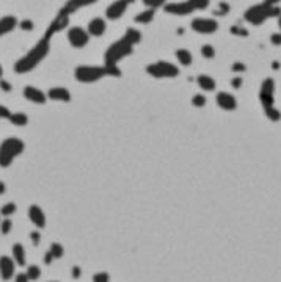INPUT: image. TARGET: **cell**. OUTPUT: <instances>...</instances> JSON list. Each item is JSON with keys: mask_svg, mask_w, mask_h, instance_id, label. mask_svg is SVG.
<instances>
[{"mask_svg": "<svg viewBox=\"0 0 281 282\" xmlns=\"http://www.w3.org/2000/svg\"><path fill=\"white\" fill-rule=\"evenodd\" d=\"M57 33V28H55L52 24L50 27L46 30V35H44L35 46H33L22 58H19L14 64V71L18 74H27L30 71H33L35 67L46 58L50 52V39L52 36Z\"/></svg>", "mask_w": 281, "mask_h": 282, "instance_id": "cell-1", "label": "cell"}, {"mask_svg": "<svg viewBox=\"0 0 281 282\" xmlns=\"http://www.w3.org/2000/svg\"><path fill=\"white\" fill-rule=\"evenodd\" d=\"M74 75L82 83H93L107 75L120 77L121 71L118 67H108V66H77Z\"/></svg>", "mask_w": 281, "mask_h": 282, "instance_id": "cell-2", "label": "cell"}, {"mask_svg": "<svg viewBox=\"0 0 281 282\" xmlns=\"http://www.w3.org/2000/svg\"><path fill=\"white\" fill-rule=\"evenodd\" d=\"M26 149V144L22 140L11 137L2 141L0 144V166L8 168L11 163L16 160V157H19Z\"/></svg>", "mask_w": 281, "mask_h": 282, "instance_id": "cell-3", "label": "cell"}, {"mask_svg": "<svg viewBox=\"0 0 281 282\" xmlns=\"http://www.w3.org/2000/svg\"><path fill=\"white\" fill-rule=\"evenodd\" d=\"M278 14H280L278 6H274L272 2H262V3H258V5L252 6L248 11H246L245 20L250 22L252 25H261L267 19L278 16Z\"/></svg>", "mask_w": 281, "mask_h": 282, "instance_id": "cell-4", "label": "cell"}, {"mask_svg": "<svg viewBox=\"0 0 281 282\" xmlns=\"http://www.w3.org/2000/svg\"><path fill=\"white\" fill-rule=\"evenodd\" d=\"M134 52V47L130 44L124 39L121 38L118 41H115L112 46L106 50V55H104V66H108V67H118V63L126 58L128 55H130Z\"/></svg>", "mask_w": 281, "mask_h": 282, "instance_id": "cell-5", "label": "cell"}, {"mask_svg": "<svg viewBox=\"0 0 281 282\" xmlns=\"http://www.w3.org/2000/svg\"><path fill=\"white\" fill-rule=\"evenodd\" d=\"M209 6V2L206 0H187V2H176V3H165L164 9L168 14L176 16H186L194 13L196 9H206Z\"/></svg>", "mask_w": 281, "mask_h": 282, "instance_id": "cell-6", "label": "cell"}, {"mask_svg": "<svg viewBox=\"0 0 281 282\" xmlns=\"http://www.w3.org/2000/svg\"><path fill=\"white\" fill-rule=\"evenodd\" d=\"M146 72L152 75L154 78H173L179 75L178 66L168 61H156L146 66Z\"/></svg>", "mask_w": 281, "mask_h": 282, "instance_id": "cell-7", "label": "cell"}, {"mask_svg": "<svg viewBox=\"0 0 281 282\" xmlns=\"http://www.w3.org/2000/svg\"><path fill=\"white\" fill-rule=\"evenodd\" d=\"M190 27H192L194 31L201 33V35H212V33L218 30V22L209 17H195Z\"/></svg>", "mask_w": 281, "mask_h": 282, "instance_id": "cell-8", "label": "cell"}, {"mask_svg": "<svg viewBox=\"0 0 281 282\" xmlns=\"http://www.w3.org/2000/svg\"><path fill=\"white\" fill-rule=\"evenodd\" d=\"M274 91H275V83L272 78H266L262 82L261 91H260V100L264 107V110H268L274 107Z\"/></svg>", "mask_w": 281, "mask_h": 282, "instance_id": "cell-9", "label": "cell"}, {"mask_svg": "<svg viewBox=\"0 0 281 282\" xmlns=\"http://www.w3.org/2000/svg\"><path fill=\"white\" fill-rule=\"evenodd\" d=\"M68 39L71 42V46L76 49H82L85 47L88 41H90V35L82 28V27H72L68 30Z\"/></svg>", "mask_w": 281, "mask_h": 282, "instance_id": "cell-10", "label": "cell"}, {"mask_svg": "<svg viewBox=\"0 0 281 282\" xmlns=\"http://www.w3.org/2000/svg\"><path fill=\"white\" fill-rule=\"evenodd\" d=\"M128 6H129V2H122V0H120V2L110 3L108 8L106 9V16H107V19H110V20H116V19H120L122 14L126 13Z\"/></svg>", "mask_w": 281, "mask_h": 282, "instance_id": "cell-11", "label": "cell"}, {"mask_svg": "<svg viewBox=\"0 0 281 282\" xmlns=\"http://www.w3.org/2000/svg\"><path fill=\"white\" fill-rule=\"evenodd\" d=\"M14 275V261L8 256L0 257V276L4 281H10Z\"/></svg>", "mask_w": 281, "mask_h": 282, "instance_id": "cell-12", "label": "cell"}, {"mask_svg": "<svg viewBox=\"0 0 281 282\" xmlns=\"http://www.w3.org/2000/svg\"><path fill=\"white\" fill-rule=\"evenodd\" d=\"M24 96H26L27 100H30V102H33V104H44L48 99L46 93L41 91V89L36 88V86H26L24 88Z\"/></svg>", "mask_w": 281, "mask_h": 282, "instance_id": "cell-13", "label": "cell"}, {"mask_svg": "<svg viewBox=\"0 0 281 282\" xmlns=\"http://www.w3.org/2000/svg\"><path fill=\"white\" fill-rule=\"evenodd\" d=\"M216 100H217V105L222 110L232 111V110L238 108V100H236V97L230 93H218Z\"/></svg>", "mask_w": 281, "mask_h": 282, "instance_id": "cell-14", "label": "cell"}, {"mask_svg": "<svg viewBox=\"0 0 281 282\" xmlns=\"http://www.w3.org/2000/svg\"><path fill=\"white\" fill-rule=\"evenodd\" d=\"M28 218L40 229H42L44 226H46V215H44V212H42V209L40 206H30Z\"/></svg>", "mask_w": 281, "mask_h": 282, "instance_id": "cell-15", "label": "cell"}, {"mask_svg": "<svg viewBox=\"0 0 281 282\" xmlns=\"http://www.w3.org/2000/svg\"><path fill=\"white\" fill-rule=\"evenodd\" d=\"M106 28H107L106 20L100 19V17H94V19L90 20L86 33H88V35H92V36H102L106 33Z\"/></svg>", "mask_w": 281, "mask_h": 282, "instance_id": "cell-16", "label": "cell"}, {"mask_svg": "<svg viewBox=\"0 0 281 282\" xmlns=\"http://www.w3.org/2000/svg\"><path fill=\"white\" fill-rule=\"evenodd\" d=\"M48 97L52 100H60V102H70L71 100V93L70 89H66L63 86H54L49 89Z\"/></svg>", "mask_w": 281, "mask_h": 282, "instance_id": "cell-17", "label": "cell"}, {"mask_svg": "<svg viewBox=\"0 0 281 282\" xmlns=\"http://www.w3.org/2000/svg\"><path fill=\"white\" fill-rule=\"evenodd\" d=\"M94 3V0H78V2H68L66 3L62 9H60V13L64 14V16H70L71 13H74L76 9L78 8H82V6H90V5H93Z\"/></svg>", "mask_w": 281, "mask_h": 282, "instance_id": "cell-18", "label": "cell"}, {"mask_svg": "<svg viewBox=\"0 0 281 282\" xmlns=\"http://www.w3.org/2000/svg\"><path fill=\"white\" fill-rule=\"evenodd\" d=\"M18 27V19L14 16H5L0 19V36L8 35Z\"/></svg>", "mask_w": 281, "mask_h": 282, "instance_id": "cell-19", "label": "cell"}, {"mask_svg": "<svg viewBox=\"0 0 281 282\" xmlns=\"http://www.w3.org/2000/svg\"><path fill=\"white\" fill-rule=\"evenodd\" d=\"M196 82L203 91H214L216 89V80L210 75H200L196 78Z\"/></svg>", "mask_w": 281, "mask_h": 282, "instance_id": "cell-20", "label": "cell"}, {"mask_svg": "<svg viewBox=\"0 0 281 282\" xmlns=\"http://www.w3.org/2000/svg\"><path fill=\"white\" fill-rule=\"evenodd\" d=\"M13 257L18 265H26V250L20 243H16L13 246Z\"/></svg>", "mask_w": 281, "mask_h": 282, "instance_id": "cell-21", "label": "cell"}, {"mask_svg": "<svg viewBox=\"0 0 281 282\" xmlns=\"http://www.w3.org/2000/svg\"><path fill=\"white\" fill-rule=\"evenodd\" d=\"M8 119L13 126H18V127L27 126V122H28V116L26 115V113H20V111L19 113H11V116Z\"/></svg>", "mask_w": 281, "mask_h": 282, "instance_id": "cell-22", "label": "cell"}, {"mask_svg": "<svg viewBox=\"0 0 281 282\" xmlns=\"http://www.w3.org/2000/svg\"><path fill=\"white\" fill-rule=\"evenodd\" d=\"M176 58H178V61L181 63L182 66H190V64H192V61H194L192 52L187 50V49H179L176 52Z\"/></svg>", "mask_w": 281, "mask_h": 282, "instance_id": "cell-23", "label": "cell"}, {"mask_svg": "<svg viewBox=\"0 0 281 282\" xmlns=\"http://www.w3.org/2000/svg\"><path fill=\"white\" fill-rule=\"evenodd\" d=\"M124 38L130 46L134 47L136 46V44H138L140 41H142V33L138 31V30H136V28H128V31H126V35L122 36Z\"/></svg>", "mask_w": 281, "mask_h": 282, "instance_id": "cell-24", "label": "cell"}, {"mask_svg": "<svg viewBox=\"0 0 281 282\" xmlns=\"http://www.w3.org/2000/svg\"><path fill=\"white\" fill-rule=\"evenodd\" d=\"M154 14H156L154 9L146 8L144 11H142V13H138L136 16V22H137V24H150V22L154 19Z\"/></svg>", "mask_w": 281, "mask_h": 282, "instance_id": "cell-25", "label": "cell"}, {"mask_svg": "<svg viewBox=\"0 0 281 282\" xmlns=\"http://www.w3.org/2000/svg\"><path fill=\"white\" fill-rule=\"evenodd\" d=\"M27 278H28V281H36V279H40V276H41V270H40V267H36V265H32V267H28V270H27Z\"/></svg>", "mask_w": 281, "mask_h": 282, "instance_id": "cell-26", "label": "cell"}, {"mask_svg": "<svg viewBox=\"0 0 281 282\" xmlns=\"http://www.w3.org/2000/svg\"><path fill=\"white\" fill-rule=\"evenodd\" d=\"M49 253L52 254L54 259H62L63 254H64V250H63V246H62L60 243H52L50 251H49Z\"/></svg>", "mask_w": 281, "mask_h": 282, "instance_id": "cell-27", "label": "cell"}, {"mask_svg": "<svg viewBox=\"0 0 281 282\" xmlns=\"http://www.w3.org/2000/svg\"><path fill=\"white\" fill-rule=\"evenodd\" d=\"M16 212V204L14 202H8V204H5L4 207H2V210H0V213H2L4 217H10V215H13V213Z\"/></svg>", "mask_w": 281, "mask_h": 282, "instance_id": "cell-28", "label": "cell"}, {"mask_svg": "<svg viewBox=\"0 0 281 282\" xmlns=\"http://www.w3.org/2000/svg\"><path fill=\"white\" fill-rule=\"evenodd\" d=\"M201 55H203L204 58H214V56H216V49H214L210 44H206V46L201 47Z\"/></svg>", "mask_w": 281, "mask_h": 282, "instance_id": "cell-29", "label": "cell"}, {"mask_svg": "<svg viewBox=\"0 0 281 282\" xmlns=\"http://www.w3.org/2000/svg\"><path fill=\"white\" fill-rule=\"evenodd\" d=\"M192 105H194V107H198V108L204 107V105H206V97H204L203 94H195V96L192 97Z\"/></svg>", "mask_w": 281, "mask_h": 282, "instance_id": "cell-30", "label": "cell"}, {"mask_svg": "<svg viewBox=\"0 0 281 282\" xmlns=\"http://www.w3.org/2000/svg\"><path fill=\"white\" fill-rule=\"evenodd\" d=\"M143 3H144L146 6H150V9H154V11H156V8H159V6H164V5H165L164 0H144Z\"/></svg>", "mask_w": 281, "mask_h": 282, "instance_id": "cell-31", "label": "cell"}, {"mask_svg": "<svg viewBox=\"0 0 281 282\" xmlns=\"http://www.w3.org/2000/svg\"><path fill=\"white\" fill-rule=\"evenodd\" d=\"M264 111H266L267 118L270 119V121H278V119H280V113H278V110H276L275 107L268 108V110H264Z\"/></svg>", "mask_w": 281, "mask_h": 282, "instance_id": "cell-32", "label": "cell"}, {"mask_svg": "<svg viewBox=\"0 0 281 282\" xmlns=\"http://www.w3.org/2000/svg\"><path fill=\"white\" fill-rule=\"evenodd\" d=\"M11 229H13V223H11V220H4L2 226H0V231H2V234L6 235V234H10Z\"/></svg>", "mask_w": 281, "mask_h": 282, "instance_id": "cell-33", "label": "cell"}, {"mask_svg": "<svg viewBox=\"0 0 281 282\" xmlns=\"http://www.w3.org/2000/svg\"><path fill=\"white\" fill-rule=\"evenodd\" d=\"M108 281H110V278L107 273H98L93 276V282H108Z\"/></svg>", "mask_w": 281, "mask_h": 282, "instance_id": "cell-34", "label": "cell"}, {"mask_svg": "<svg viewBox=\"0 0 281 282\" xmlns=\"http://www.w3.org/2000/svg\"><path fill=\"white\" fill-rule=\"evenodd\" d=\"M33 27H35V24H33V22L30 20V19H24L20 22V28L22 30H26V31H30Z\"/></svg>", "mask_w": 281, "mask_h": 282, "instance_id": "cell-35", "label": "cell"}, {"mask_svg": "<svg viewBox=\"0 0 281 282\" xmlns=\"http://www.w3.org/2000/svg\"><path fill=\"white\" fill-rule=\"evenodd\" d=\"M11 116V111L8 110V107L5 105H0V119H4V118H10Z\"/></svg>", "mask_w": 281, "mask_h": 282, "instance_id": "cell-36", "label": "cell"}, {"mask_svg": "<svg viewBox=\"0 0 281 282\" xmlns=\"http://www.w3.org/2000/svg\"><path fill=\"white\" fill-rule=\"evenodd\" d=\"M232 71H234V72H242V71H245V64H244V63H234V64H232Z\"/></svg>", "mask_w": 281, "mask_h": 282, "instance_id": "cell-37", "label": "cell"}, {"mask_svg": "<svg viewBox=\"0 0 281 282\" xmlns=\"http://www.w3.org/2000/svg\"><path fill=\"white\" fill-rule=\"evenodd\" d=\"M16 282H28L27 275H26V273H20V275H18V276H16Z\"/></svg>", "mask_w": 281, "mask_h": 282, "instance_id": "cell-38", "label": "cell"}, {"mask_svg": "<svg viewBox=\"0 0 281 282\" xmlns=\"http://www.w3.org/2000/svg\"><path fill=\"white\" fill-rule=\"evenodd\" d=\"M30 237H32V240H33V243H35V245H38V243H40V239H41V237H40V234H38V232H33Z\"/></svg>", "mask_w": 281, "mask_h": 282, "instance_id": "cell-39", "label": "cell"}, {"mask_svg": "<svg viewBox=\"0 0 281 282\" xmlns=\"http://www.w3.org/2000/svg\"><path fill=\"white\" fill-rule=\"evenodd\" d=\"M0 86H2V89H5V91H11V85H8L2 78H0Z\"/></svg>", "mask_w": 281, "mask_h": 282, "instance_id": "cell-40", "label": "cell"}, {"mask_svg": "<svg viewBox=\"0 0 281 282\" xmlns=\"http://www.w3.org/2000/svg\"><path fill=\"white\" fill-rule=\"evenodd\" d=\"M231 85H232L234 88H240V85H242V78H234Z\"/></svg>", "mask_w": 281, "mask_h": 282, "instance_id": "cell-41", "label": "cell"}, {"mask_svg": "<svg viewBox=\"0 0 281 282\" xmlns=\"http://www.w3.org/2000/svg\"><path fill=\"white\" fill-rule=\"evenodd\" d=\"M52 259H54L52 254H50V253H46V256H44V262H46V264L49 265V264L52 262Z\"/></svg>", "mask_w": 281, "mask_h": 282, "instance_id": "cell-42", "label": "cell"}, {"mask_svg": "<svg viewBox=\"0 0 281 282\" xmlns=\"http://www.w3.org/2000/svg\"><path fill=\"white\" fill-rule=\"evenodd\" d=\"M72 276H74V278H78V276H80V268H78V267H74V268H72Z\"/></svg>", "mask_w": 281, "mask_h": 282, "instance_id": "cell-43", "label": "cell"}, {"mask_svg": "<svg viewBox=\"0 0 281 282\" xmlns=\"http://www.w3.org/2000/svg\"><path fill=\"white\" fill-rule=\"evenodd\" d=\"M272 42L278 46V44H280V35H274V36H272Z\"/></svg>", "mask_w": 281, "mask_h": 282, "instance_id": "cell-44", "label": "cell"}, {"mask_svg": "<svg viewBox=\"0 0 281 282\" xmlns=\"http://www.w3.org/2000/svg\"><path fill=\"white\" fill-rule=\"evenodd\" d=\"M2 75H4V69H2V64H0V78H2Z\"/></svg>", "mask_w": 281, "mask_h": 282, "instance_id": "cell-45", "label": "cell"}, {"mask_svg": "<svg viewBox=\"0 0 281 282\" xmlns=\"http://www.w3.org/2000/svg\"><path fill=\"white\" fill-rule=\"evenodd\" d=\"M0 191H4V185L2 184H0Z\"/></svg>", "mask_w": 281, "mask_h": 282, "instance_id": "cell-46", "label": "cell"}, {"mask_svg": "<svg viewBox=\"0 0 281 282\" xmlns=\"http://www.w3.org/2000/svg\"><path fill=\"white\" fill-rule=\"evenodd\" d=\"M54 282H55V281H54Z\"/></svg>", "mask_w": 281, "mask_h": 282, "instance_id": "cell-47", "label": "cell"}]
</instances>
